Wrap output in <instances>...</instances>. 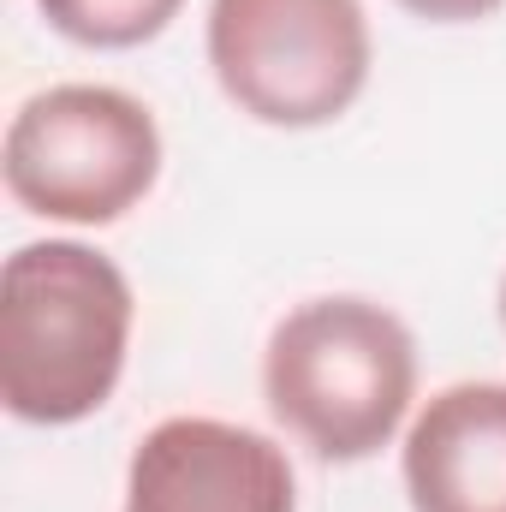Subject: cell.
Segmentation results:
<instances>
[{"label": "cell", "instance_id": "5b68a950", "mask_svg": "<svg viewBox=\"0 0 506 512\" xmlns=\"http://www.w3.org/2000/svg\"><path fill=\"white\" fill-rule=\"evenodd\" d=\"M126 512H298L286 447L221 417L155 423L126 471Z\"/></svg>", "mask_w": 506, "mask_h": 512}, {"label": "cell", "instance_id": "7a4b0ae2", "mask_svg": "<svg viewBox=\"0 0 506 512\" xmlns=\"http://www.w3.org/2000/svg\"><path fill=\"white\" fill-rule=\"evenodd\" d=\"M417 393V340L376 298H310L280 316L262 352L274 423L322 465L381 453Z\"/></svg>", "mask_w": 506, "mask_h": 512}, {"label": "cell", "instance_id": "3957f363", "mask_svg": "<svg viewBox=\"0 0 506 512\" xmlns=\"http://www.w3.org/2000/svg\"><path fill=\"white\" fill-rule=\"evenodd\" d=\"M0 173L18 209L108 227L155 191L161 131L155 114L114 84H54L12 114Z\"/></svg>", "mask_w": 506, "mask_h": 512}, {"label": "cell", "instance_id": "8992f818", "mask_svg": "<svg viewBox=\"0 0 506 512\" xmlns=\"http://www.w3.org/2000/svg\"><path fill=\"white\" fill-rule=\"evenodd\" d=\"M411 512H506V382L441 387L405 435Z\"/></svg>", "mask_w": 506, "mask_h": 512}, {"label": "cell", "instance_id": "9c48e42d", "mask_svg": "<svg viewBox=\"0 0 506 512\" xmlns=\"http://www.w3.org/2000/svg\"><path fill=\"white\" fill-rule=\"evenodd\" d=\"M501 328H506V274H501Z\"/></svg>", "mask_w": 506, "mask_h": 512}, {"label": "cell", "instance_id": "6da1fadb", "mask_svg": "<svg viewBox=\"0 0 506 512\" xmlns=\"http://www.w3.org/2000/svg\"><path fill=\"white\" fill-rule=\"evenodd\" d=\"M131 280L78 239L18 245L0 274V399L18 423L66 429L114 399L131 352Z\"/></svg>", "mask_w": 506, "mask_h": 512}, {"label": "cell", "instance_id": "52a82bcc", "mask_svg": "<svg viewBox=\"0 0 506 512\" xmlns=\"http://www.w3.org/2000/svg\"><path fill=\"white\" fill-rule=\"evenodd\" d=\"M36 6H42V18H48L66 42L120 54V48L155 42V36L179 18L185 0H36Z\"/></svg>", "mask_w": 506, "mask_h": 512}, {"label": "cell", "instance_id": "277c9868", "mask_svg": "<svg viewBox=\"0 0 506 512\" xmlns=\"http://www.w3.org/2000/svg\"><path fill=\"white\" fill-rule=\"evenodd\" d=\"M209 66L227 102L262 126H328L370 84L364 0H215Z\"/></svg>", "mask_w": 506, "mask_h": 512}, {"label": "cell", "instance_id": "ba28073f", "mask_svg": "<svg viewBox=\"0 0 506 512\" xmlns=\"http://www.w3.org/2000/svg\"><path fill=\"white\" fill-rule=\"evenodd\" d=\"M393 6H405L411 18H429V24H477V18L501 12L506 0H393Z\"/></svg>", "mask_w": 506, "mask_h": 512}]
</instances>
